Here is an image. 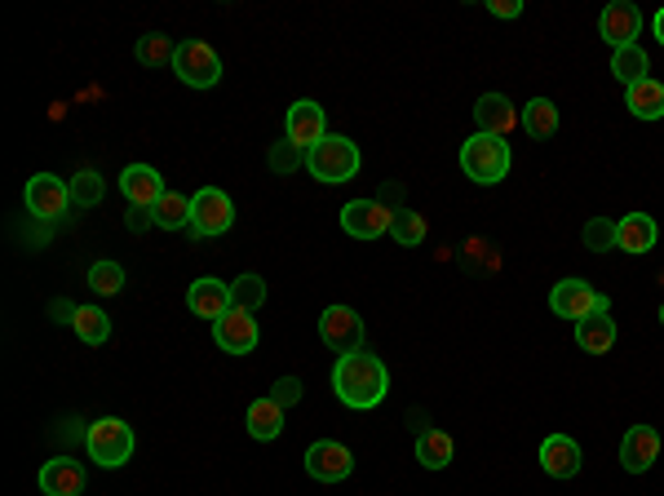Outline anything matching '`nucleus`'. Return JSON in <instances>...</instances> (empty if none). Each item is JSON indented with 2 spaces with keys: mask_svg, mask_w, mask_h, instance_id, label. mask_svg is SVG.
I'll list each match as a JSON object with an SVG mask.
<instances>
[{
  "mask_svg": "<svg viewBox=\"0 0 664 496\" xmlns=\"http://www.w3.org/2000/svg\"><path fill=\"white\" fill-rule=\"evenodd\" d=\"M231 301L240 306V310H262L266 306V279L262 275H240L235 284H231Z\"/></svg>",
  "mask_w": 664,
  "mask_h": 496,
  "instance_id": "nucleus-32",
  "label": "nucleus"
},
{
  "mask_svg": "<svg viewBox=\"0 0 664 496\" xmlns=\"http://www.w3.org/2000/svg\"><path fill=\"white\" fill-rule=\"evenodd\" d=\"M120 191L129 200V209H155L159 196H164V178L151 169V164H129V169L120 174Z\"/></svg>",
  "mask_w": 664,
  "mask_h": 496,
  "instance_id": "nucleus-15",
  "label": "nucleus"
},
{
  "mask_svg": "<svg viewBox=\"0 0 664 496\" xmlns=\"http://www.w3.org/2000/svg\"><path fill=\"white\" fill-rule=\"evenodd\" d=\"M580 443L572 439V434H550L545 443H541V470L550 474V478H576L580 474Z\"/></svg>",
  "mask_w": 664,
  "mask_h": 496,
  "instance_id": "nucleus-17",
  "label": "nucleus"
},
{
  "mask_svg": "<svg viewBox=\"0 0 664 496\" xmlns=\"http://www.w3.org/2000/svg\"><path fill=\"white\" fill-rule=\"evenodd\" d=\"M187 306H191V315H200V319H222L235 301H231V284H222V279H213V275H204V279H196L191 284V293H187Z\"/></svg>",
  "mask_w": 664,
  "mask_h": 496,
  "instance_id": "nucleus-18",
  "label": "nucleus"
},
{
  "mask_svg": "<svg viewBox=\"0 0 664 496\" xmlns=\"http://www.w3.org/2000/svg\"><path fill=\"white\" fill-rule=\"evenodd\" d=\"M395 213L399 209H386L381 200H351L342 209V231L355 235V240H381V235H390Z\"/></svg>",
  "mask_w": 664,
  "mask_h": 496,
  "instance_id": "nucleus-10",
  "label": "nucleus"
},
{
  "mask_svg": "<svg viewBox=\"0 0 664 496\" xmlns=\"http://www.w3.org/2000/svg\"><path fill=\"white\" fill-rule=\"evenodd\" d=\"M660 323H664V306H660Z\"/></svg>",
  "mask_w": 664,
  "mask_h": 496,
  "instance_id": "nucleus-42",
  "label": "nucleus"
},
{
  "mask_svg": "<svg viewBox=\"0 0 664 496\" xmlns=\"http://www.w3.org/2000/svg\"><path fill=\"white\" fill-rule=\"evenodd\" d=\"M71 328L80 333V342L102 346V342L111 338V315H107V310H98V306H80V310H76V319H71Z\"/></svg>",
  "mask_w": 664,
  "mask_h": 496,
  "instance_id": "nucleus-28",
  "label": "nucleus"
},
{
  "mask_svg": "<svg viewBox=\"0 0 664 496\" xmlns=\"http://www.w3.org/2000/svg\"><path fill=\"white\" fill-rule=\"evenodd\" d=\"M607 306L611 301L585 279H558L554 293H550V310L563 315V319H576V323L589 319V315H607Z\"/></svg>",
  "mask_w": 664,
  "mask_h": 496,
  "instance_id": "nucleus-7",
  "label": "nucleus"
},
{
  "mask_svg": "<svg viewBox=\"0 0 664 496\" xmlns=\"http://www.w3.org/2000/svg\"><path fill=\"white\" fill-rule=\"evenodd\" d=\"M306 169H310V178H319L328 187L351 183L359 174V146L346 133H328L319 146L306 151Z\"/></svg>",
  "mask_w": 664,
  "mask_h": 496,
  "instance_id": "nucleus-3",
  "label": "nucleus"
},
{
  "mask_svg": "<svg viewBox=\"0 0 664 496\" xmlns=\"http://www.w3.org/2000/svg\"><path fill=\"white\" fill-rule=\"evenodd\" d=\"M598 32L611 49H624V45H638V32H642V14L633 5H607L602 19H598Z\"/></svg>",
  "mask_w": 664,
  "mask_h": 496,
  "instance_id": "nucleus-19",
  "label": "nucleus"
},
{
  "mask_svg": "<svg viewBox=\"0 0 664 496\" xmlns=\"http://www.w3.org/2000/svg\"><path fill=\"white\" fill-rule=\"evenodd\" d=\"M487 14L491 19H519L523 14V0H487Z\"/></svg>",
  "mask_w": 664,
  "mask_h": 496,
  "instance_id": "nucleus-38",
  "label": "nucleus"
},
{
  "mask_svg": "<svg viewBox=\"0 0 664 496\" xmlns=\"http://www.w3.org/2000/svg\"><path fill=\"white\" fill-rule=\"evenodd\" d=\"M270 399H275L279 408H292V404L301 399V382H297V377H279V382L270 386Z\"/></svg>",
  "mask_w": 664,
  "mask_h": 496,
  "instance_id": "nucleus-37",
  "label": "nucleus"
},
{
  "mask_svg": "<svg viewBox=\"0 0 664 496\" xmlns=\"http://www.w3.org/2000/svg\"><path fill=\"white\" fill-rule=\"evenodd\" d=\"M297 164H306V155H301V151H297V146H292L288 137L270 146V169H275V174H292Z\"/></svg>",
  "mask_w": 664,
  "mask_h": 496,
  "instance_id": "nucleus-36",
  "label": "nucleus"
},
{
  "mask_svg": "<svg viewBox=\"0 0 664 496\" xmlns=\"http://www.w3.org/2000/svg\"><path fill=\"white\" fill-rule=\"evenodd\" d=\"M248 434L262 439V443H270V439L284 434V408L270 395H262V399L248 404Z\"/></svg>",
  "mask_w": 664,
  "mask_h": 496,
  "instance_id": "nucleus-24",
  "label": "nucleus"
},
{
  "mask_svg": "<svg viewBox=\"0 0 664 496\" xmlns=\"http://www.w3.org/2000/svg\"><path fill=\"white\" fill-rule=\"evenodd\" d=\"M49 310H54V315H58V319H67V323H71V319H76V310H80V306H71V301H54V306H49Z\"/></svg>",
  "mask_w": 664,
  "mask_h": 496,
  "instance_id": "nucleus-40",
  "label": "nucleus"
},
{
  "mask_svg": "<svg viewBox=\"0 0 664 496\" xmlns=\"http://www.w3.org/2000/svg\"><path fill=\"white\" fill-rule=\"evenodd\" d=\"M146 227H155L151 213L146 209H129V231H146Z\"/></svg>",
  "mask_w": 664,
  "mask_h": 496,
  "instance_id": "nucleus-39",
  "label": "nucleus"
},
{
  "mask_svg": "<svg viewBox=\"0 0 664 496\" xmlns=\"http://www.w3.org/2000/svg\"><path fill=\"white\" fill-rule=\"evenodd\" d=\"M576 346L585 355H607L616 346V319L611 315H589L576 323Z\"/></svg>",
  "mask_w": 664,
  "mask_h": 496,
  "instance_id": "nucleus-22",
  "label": "nucleus"
},
{
  "mask_svg": "<svg viewBox=\"0 0 664 496\" xmlns=\"http://www.w3.org/2000/svg\"><path fill=\"white\" fill-rule=\"evenodd\" d=\"M660 456V430L655 426H629V434L620 439V465L629 474H646Z\"/></svg>",
  "mask_w": 664,
  "mask_h": 496,
  "instance_id": "nucleus-16",
  "label": "nucleus"
},
{
  "mask_svg": "<svg viewBox=\"0 0 664 496\" xmlns=\"http://www.w3.org/2000/svg\"><path fill=\"white\" fill-rule=\"evenodd\" d=\"M213 342H218L226 355H253L257 342H262V328H257V319H253L248 310L231 306V310L213 323Z\"/></svg>",
  "mask_w": 664,
  "mask_h": 496,
  "instance_id": "nucleus-11",
  "label": "nucleus"
},
{
  "mask_svg": "<svg viewBox=\"0 0 664 496\" xmlns=\"http://www.w3.org/2000/svg\"><path fill=\"white\" fill-rule=\"evenodd\" d=\"M523 129H528L532 137H554V133H558V107H554L550 98H532V102L523 107Z\"/></svg>",
  "mask_w": 664,
  "mask_h": 496,
  "instance_id": "nucleus-29",
  "label": "nucleus"
},
{
  "mask_svg": "<svg viewBox=\"0 0 664 496\" xmlns=\"http://www.w3.org/2000/svg\"><path fill=\"white\" fill-rule=\"evenodd\" d=\"M133 58H137L142 67H169V63L178 58V45H174L169 36L151 32V36H142V41L133 45Z\"/></svg>",
  "mask_w": 664,
  "mask_h": 496,
  "instance_id": "nucleus-30",
  "label": "nucleus"
},
{
  "mask_svg": "<svg viewBox=\"0 0 664 496\" xmlns=\"http://www.w3.org/2000/svg\"><path fill=\"white\" fill-rule=\"evenodd\" d=\"M655 235H660V227H655V218H646V213H629V218L616 222V249H624V253H633V257L651 253V249H655Z\"/></svg>",
  "mask_w": 664,
  "mask_h": 496,
  "instance_id": "nucleus-21",
  "label": "nucleus"
},
{
  "mask_svg": "<svg viewBox=\"0 0 664 496\" xmlns=\"http://www.w3.org/2000/svg\"><path fill=\"white\" fill-rule=\"evenodd\" d=\"M585 249H594V253H611V249H616V222H611V218H594V222H585Z\"/></svg>",
  "mask_w": 664,
  "mask_h": 496,
  "instance_id": "nucleus-35",
  "label": "nucleus"
},
{
  "mask_svg": "<svg viewBox=\"0 0 664 496\" xmlns=\"http://www.w3.org/2000/svg\"><path fill=\"white\" fill-rule=\"evenodd\" d=\"M351 470H355V456L337 439H319L306 448V474L319 483H342V478H351Z\"/></svg>",
  "mask_w": 664,
  "mask_h": 496,
  "instance_id": "nucleus-12",
  "label": "nucleus"
},
{
  "mask_svg": "<svg viewBox=\"0 0 664 496\" xmlns=\"http://www.w3.org/2000/svg\"><path fill=\"white\" fill-rule=\"evenodd\" d=\"M332 390H337V399L355 412H368L377 408L386 395H390V373L377 355L368 351H355V355H342L337 368H332Z\"/></svg>",
  "mask_w": 664,
  "mask_h": 496,
  "instance_id": "nucleus-1",
  "label": "nucleus"
},
{
  "mask_svg": "<svg viewBox=\"0 0 664 496\" xmlns=\"http://www.w3.org/2000/svg\"><path fill=\"white\" fill-rule=\"evenodd\" d=\"M23 200H27V213H32V218L54 222V218H63V213L71 209V183H63V178H54V174H36V178L27 183V191H23Z\"/></svg>",
  "mask_w": 664,
  "mask_h": 496,
  "instance_id": "nucleus-9",
  "label": "nucleus"
},
{
  "mask_svg": "<svg viewBox=\"0 0 664 496\" xmlns=\"http://www.w3.org/2000/svg\"><path fill=\"white\" fill-rule=\"evenodd\" d=\"M102 200V178L93 174V169H80L76 178H71V205H80V209H93Z\"/></svg>",
  "mask_w": 664,
  "mask_h": 496,
  "instance_id": "nucleus-34",
  "label": "nucleus"
},
{
  "mask_svg": "<svg viewBox=\"0 0 664 496\" xmlns=\"http://www.w3.org/2000/svg\"><path fill=\"white\" fill-rule=\"evenodd\" d=\"M41 492L45 496H80L85 492V465L80 461H45L41 465Z\"/></svg>",
  "mask_w": 664,
  "mask_h": 496,
  "instance_id": "nucleus-20",
  "label": "nucleus"
},
{
  "mask_svg": "<svg viewBox=\"0 0 664 496\" xmlns=\"http://www.w3.org/2000/svg\"><path fill=\"white\" fill-rule=\"evenodd\" d=\"M390 235L403 244V249H417V244H425V235H430V222H425V213H417V209H399L395 213V227H390Z\"/></svg>",
  "mask_w": 664,
  "mask_h": 496,
  "instance_id": "nucleus-31",
  "label": "nucleus"
},
{
  "mask_svg": "<svg viewBox=\"0 0 664 496\" xmlns=\"http://www.w3.org/2000/svg\"><path fill=\"white\" fill-rule=\"evenodd\" d=\"M452 452H456L452 434H443V430H421V434H417V461H421L425 470H443V465L452 461Z\"/></svg>",
  "mask_w": 664,
  "mask_h": 496,
  "instance_id": "nucleus-27",
  "label": "nucleus"
},
{
  "mask_svg": "<svg viewBox=\"0 0 664 496\" xmlns=\"http://www.w3.org/2000/svg\"><path fill=\"white\" fill-rule=\"evenodd\" d=\"M474 120H478V133H491V137H506V133H514L523 124L519 107L506 93H483L474 102Z\"/></svg>",
  "mask_w": 664,
  "mask_h": 496,
  "instance_id": "nucleus-14",
  "label": "nucleus"
},
{
  "mask_svg": "<svg viewBox=\"0 0 664 496\" xmlns=\"http://www.w3.org/2000/svg\"><path fill=\"white\" fill-rule=\"evenodd\" d=\"M655 41H660V45H664V10H660V14H655Z\"/></svg>",
  "mask_w": 664,
  "mask_h": 496,
  "instance_id": "nucleus-41",
  "label": "nucleus"
},
{
  "mask_svg": "<svg viewBox=\"0 0 664 496\" xmlns=\"http://www.w3.org/2000/svg\"><path fill=\"white\" fill-rule=\"evenodd\" d=\"M174 71L182 85L191 89H213L222 80V58L204 45V41H182L178 45V58H174Z\"/></svg>",
  "mask_w": 664,
  "mask_h": 496,
  "instance_id": "nucleus-8",
  "label": "nucleus"
},
{
  "mask_svg": "<svg viewBox=\"0 0 664 496\" xmlns=\"http://www.w3.org/2000/svg\"><path fill=\"white\" fill-rule=\"evenodd\" d=\"M89 288H93L98 297H115V293L124 288V266H120V262H93V266H89Z\"/></svg>",
  "mask_w": 664,
  "mask_h": 496,
  "instance_id": "nucleus-33",
  "label": "nucleus"
},
{
  "mask_svg": "<svg viewBox=\"0 0 664 496\" xmlns=\"http://www.w3.org/2000/svg\"><path fill=\"white\" fill-rule=\"evenodd\" d=\"M85 448H89V456H93L102 470H120V465L133 456V426H124L120 417H102V421L89 426Z\"/></svg>",
  "mask_w": 664,
  "mask_h": 496,
  "instance_id": "nucleus-4",
  "label": "nucleus"
},
{
  "mask_svg": "<svg viewBox=\"0 0 664 496\" xmlns=\"http://www.w3.org/2000/svg\"><path fill=\"white\" fill-rule=\"evenodd\" d=\"M624 107H629V115H638V120H660L664 115V85L660 80H638V85H629L624 89Z\"/></svg>",
  "mask_w": 664,
  "mask_h": 496,
  "instance_id": "nucleus-23",
  "label": "nucleus"
},
{
  "mask_svg": "<svg viewBox=\"0 0 664 496\" xmlns=\"http://www.w3.org/2000/svg\"><path fill=\"white\" fill-rule=\"evenodd\" d=\"M510 142L506 137H491V133H474L465 146H461V169L469 183L478 187H496V183H506L510 174Z\"/></svg>",
  "mask_w": 664,
  "mask_h": 496,
  "instance_id": "nucleus-2",
  "label": "nucleus"
},
{
  "mask_svg": "<svg viewBox=\"0 0 664 496\" xmlns=\"http://www.w3.org/2000/svg\"><path fill=\"white\" fill-rule=\"evenodd\" d=\"M231 222H235V205H231L226 191L204 187V191L191 196V235L196 240H213V235L231 231Z\"/></svg>",
  "mask_w": 664,
  "mask_h": 496,
  "instance_id": "nucleus-6",
  "label": "nucleus"
},
{
  "mask_svg": "<svg viewBox=\"0 0 664 496\" xmlns=\"http://www.w3.org/2000/svg\"><path fill=\"white\" fill-rule=\"evenodd\" d=\"M284 137L306 155L310 146H319L328 137V120H323V107L310 102V98H297L288 107V120H284Z\"/></svg>",
  "mask_w": 664,
  "mask_h": 496,
  "instance_id": "nucleus-13",
  "label": "nucleus"
},
{
  "mask_svg": "<svg viewBox=\"0 0 664 496\" xmlns=\"http://www.w3.org/2000/svg\"><path fill=\"white\" fill-rule=\"evenodd\" d=\"M151 222H155L159 231H182V227H191V200L178 196V191H164L159 205L151 209Z\"/></svg>",
  "mask_w": 664,
  "mask_h": 496,
  "instance_id": "nucleus-26",
  "label": "nucleus"
},
{
  "mask_svg": "<svg viewBox=\"0 0 664 496\" xmlns=\"http://www.w3.org/2000/svg\"><path fill=\"white\" fill-rule=\"evenodd\" d=\"M611 76L629 89V85H638V80H646L651 76V58H646V49L642 45H624V49H616L611 54Z\"/></svg>",
  "mask_w": 664,
  "mask_h": 496,
  "instance_id": "nucleus-25",
  "label": "nucleus"
},
{
  "mask_svg": "<svg viewBox=\"0 0 664 496\" xmlns=\"http://www.w3.org/2000/svg\"><path fill=\"white\" fill-rule=\"evenodd\" d=\"M319 338L328 351H337V360L355 355V351H364V319L351 306H328L319 315Z\"/></svg>",
  "mask_w": 664,
  "mask_h": 496,
  "instance_id": "nucleus-5",
  "label": "nucleus"
}]
</instances>
